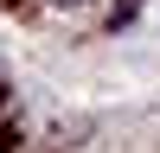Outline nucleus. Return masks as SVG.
Listing matches in <instances>:
<instances>
[{
  "label": "nucleus",
  "mask_w": 160,
  "mask_h": 153,
  "mask_svg": "<svg viewBox=\"0 0 160 153\" xmlns=\"http://www.w3.org/2000/svg\"><path fill=\"white\" fill-rule=\"evenodd\" d=\"M58 7H77V0H58Z\"/></svg>",
  "instance_id": "f257e3e1"
}]
</instances>
